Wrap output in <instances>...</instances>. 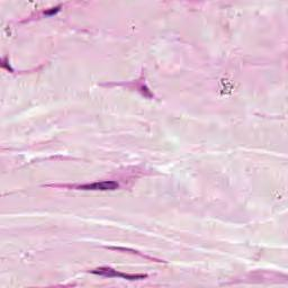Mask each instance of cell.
<instances>
[{
	"mask_svg": "<svg viewBox=\"0 0 288 288\" xmlns=\"http://www.w3.org/2000/svg\"><path fill=\"white\" fill-rule=\"evenodd\" d=\"M60 10V7H57V8H53L52 10H50V11H46V15H52V14H56V13H58V11Z\"/></svg>",
	"mask_w": 288,
	"mask_h": 288,
	"instance_id": "cell-3",
	"label": "cell"
},
{
	"mask_svg": "<svg viewBox=\"0 0 288 288\" xmlns=\"http://www.w3.org/2000/svg\"><path fill=\"white\" fill-rule=\"evenodd\" d=\"M78 189L80 190H102V192H106V190H115L118 188V184L116 181H100V182H93V184H86L83 186H78Z\"/></svg>",
	"mask_w": 288,
	"mask_h": 288,
	"instance_id": "cell-2",
	"label": "cell"
},
{
	"mask_svg": "<svg viewBox=\"0 0 288 288\" xmlns=\"http://www.w3.org/2000/svg\"><path fill=\"white\" fill-rule=\"evenodd\" d=\"M92 274L95 275H100V276H105V277H120L127 280H141V279H145L147 277V275H130V274H123V272H119L115 269H112V268L108 267H102V268H97V269L91 270Z\"/></svg>",
	"mask_w": 288,
	"mask_h": 288,
	"instance_id": "cell-1",
	"label": "cell"
}]
</instances>
